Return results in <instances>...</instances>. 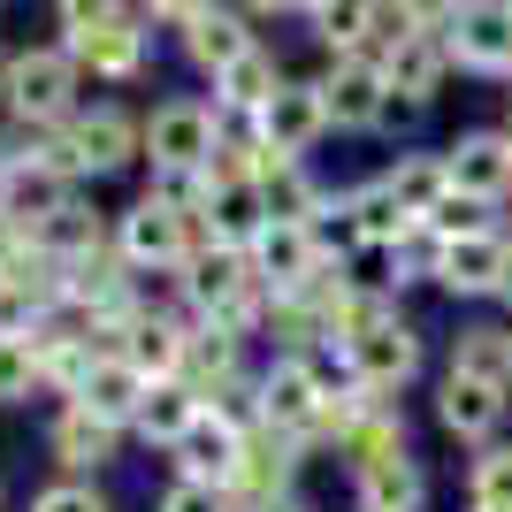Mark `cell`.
<instances>
[{
    "instance_id": "cell-18",
    "label": "cell",
    "mask_w": 512,
    "mask_h": 512,
    "mask_svg": "<svg viewBox=\"0 0 512 512\" xmlns=\"http://www.w3.org/2000/svg\"><path fill=\"white\" fill-rule=\"evenodd\" d=\"M321 130H329V100H321V85H291V77H283V92L260 107V138H268L276 153H306Z\"/></svg>"
},
{
    "instance_id": "cell-30",
    "label": "cell",
    "mask_w": 512,
    "mask_h": 512,
    "mask_svg": "<svg viewBox=\"0 0 512 512\" xmlns=\"http://www.w3.org/2000/svg\"><path fill=\"white\" fill-rule=\"evenodd\" d=\"M428 230L444 237H490V230H505V207H497V199H474V192H459V184H451L444 199H436V214H428Z\"/></svg>"
},
{
    "instance_id": "cell-20",
    "label": "cell",
    "mask_w": 512,
    "mask_h": 512,
    "mask_svg": "<svg viewBox=\"0 0 512 512\" xmlns=\"http://www.w3.org/2000/svg\"><path fill=\"white\" fill-rule=\"evenodd\" d=\"M199 214H207V230L214 245H253L260 230H268V199H260L253 176H230V184H207V199H199Z\"/></svg>"
},
{
    "instance_id": "cell-42",
    "label": "cell",
    "mask_w": 512,
    "mask_h": 512,
    "mask_svg": "<svg viewBox=\"0 0 512 512\" xmlns=\"http://www.w3.org/2000/svg\"><path fill=\"white\" fill-rule=\"evenodd\" d=\"M505 237H512V199H505Z\"/></svg>"
},
{
    "instance_id": "cell-21",
    "label": "cell",
    "mask_w": 512,
    "mask_h": 512,
    "mask_svg": "<svg viewBox=\"0 0 512 512\" xmlns=\"http://www.w3.org/2000/svg\"><path fill=\"white\" fill-rule=\"evenodd\" d=\"M115 444H123V428H107L100 413H85V406H62L54 421H46V451H54L69 474L107 467V459H115Z\"/></svg>"
},
{
    "instance_id": "cell-32",
    "label": "cell",
    "mask_w": 512,
    "mask_h": 512,
    "mask_svg": "<svg viewBox=\"0 0 512 512\" xmlns=\"http://www.w3.org/2000/svg\"><path fill=\"white\" fill-rule=\"evenodd\" d=\"M306 230H314V253H321V260H337V268L367 253V237H360V222H352V207H344V199H329V207H321Z\"/></svg>"
},
{
    "instance_id": "cell-16",
    "label": "cell",
    "mask_w": 512,
    "mask_h": 512,
    "mask_svg": "<svg viewBox=\"0 0 512 512\" xmlns=\"http://www.w3.org/2000/svg\"><path fill=\"white\" fill-rule=\"evenodd\" d=\"M444 161H451V184H459V192L497 199V207L512 199V130H467V138L444 146Z\"/></svg>"
},
{
    "instance_id": "cell-25",
    "label": "cell",
    "mask_w": 512,
    "mask_h": 512,
    "mask_svg": "<svg viewBox=\"0 0 512 512\" xmlns=\"http://www.w3.org/2000/svg\"><path fill=\"white\" fill-rule=\"evenodd\" d=\"M383 184L398 192V207H406L413 222H428L436 199L451 192V161H444V153H398V161L383 169Z\"/></svg>"
},
{
    "instance_id": "cell-24",
    "label": "cell",
    "mask_w": 512,
    "mask_h": 512,
    "mask_svg": "<svg viewBox=\"0 0 512 512\" xmlns=\"http://www.w3.org/2000/svg\"><path fill=\"white\" fill-rule=\"evenodd\" d=\"M459 375H482V383H497L512 398V321H467L459 337H451V360Z\"/></svg>"
},
{
    "instance_id": "cell-9",
    "label": "cell",
    "mask_w": 512,
    "mask_h": 512,
    "mask_svg": "<svg viewBox=\"0 0 512 512\" xmlns=\"http://www.w3.org/2000/svg\"><path fill=\"white\" fill-rule=\"evenodd\" d=\"M375 62H383V85L398 92V100H413V107H436L444 77L459 69V62H451V46H444V31H398Z\"/></svg>"
},
{
    "instance_id": "cell-29",
    "label": "cell",
    "mask_w": 512,
    "mask_h": 512,
    "mask_svg": "<svg viewBox=\"0 0 512 512\" xmlns=\"http://www.w3.org/2000/svg\"><path fill=\"white\" fill-rule=\"evenodd\" d=\"M31 352H39V390H54V398H77L92 375V360H100V344H54V337H31Z\"/></svg>"
},
{
    "instance_id": "cell-39",
    "label": "cell",
    "mask_w": 512,
    "mask_h": 512,
    "mask_svg": "<svg viewBox=\"0 0 512 512\" xmlns=\"http://www.w3.org/2000/svg\"><path fill=\"white\" fill-rule=\"evenodd\" d=\"M207 8H214V0H138V16H146V23H176V31H184L192 16H207Z\"/></svg>"
},
{
    "instance_id": "cell-26",
    "label": "cell",
    "mask_w": 512,
    "mask_h": 512,
    "mask_svg": "<svg viewBox=\"0 0 512 512\" xmlns=\"http://www.w3.org/2000/svg\"><path fill=\"white\" fill-rule=\"evenodd\" d=\"M199 413H207V398H199L192 383H153V390H146V406H138V421H130V436H146V444L169 451L176 436L199 421Z\"/></svg>"
},
{
    "instance_id": "cell-35",
    "label": "cell",
    "mask_w": 512,
    "mask_h": 512,
    "mask_svg": "<svg viewBox=\"0 0 512 512\" xmlns=\"http://www.w3.org/2000/svg\"><path fill=\"white\" fill-rule=\"evenodd\" d=\"M153 512H237V505H230V490H214V482H169Z\"/></svg>"
},
{
    "instance_id": "cell-1",
    "label": "cell",
    "mask_w": 512,
    "mask_h": 512,
    "mask_svg": "<svg viewBox=\"0 0 512 512\" xmlns=\"http://www.w3.org/2000/svg\"><path fill=\"white\" fill-rule=\"evenodd\" d=\"M31 153H46L69 184H85V176H115L130 161H146V123L123 115L115 100H100V107H77L54 130H31Z\"/></svg>"
},
{
    "instance_id": "cell-33",
    "label": "cell",
    "mask_w": 512,
    "mask_h": 512,
    "mask_svg": "<svg viewBox=\"0 0 512 512\" xmlns=\"http://www.w3.org/2000/svg\"><path fill=\"white\" fill-rule=\"evenodd\" d=\"M31 390H39V352H31V337H0V406H16Z\"/></svg>"
},
{
    "instance_id": "cell-3",
    "label": "cell",
    "mask_w": 512,
    "mask_h": 512,
    "mask_svg": "<svg viewBox=\"0 0 512 512\" xmlns=\"http://www.w3.org/2000/svg\"><path fill=\"white\" fill-rule=\"evenodd\" d=\"M115 245H123V260L146 276V268H184L199 245H214V230H207V214H192V207H176V199L146 192L138 207L115 214Z\"/></svg>"
},
{
    "instance_id": "cell-23",
    "label": "cell",
    "mask_w": 512,
    "mask_h": 512,
    "mask_svg": "<svg viewBox=\"0 0 512 512\" xmlns=\"http://www.w3.org/2000/svg\"><path fill=\"white\" fill-rule=\"evenodd\" d=\"M253 31H245V16H237V8H222V0H214L207 16H192L184 23V54H192V69H207V77H222V69L237 62V54H253Z\"/></svg>"
},
{
    "instance_id": "cell-19",
    "label": "cell",
    "mask_w": 512,
    "mask_h": 512,
    "mask_svg": "<svg viewBox=\"0 0 512 512\" xmlns=\"http://www.w3.org/2000/svg\"><path fill=\"white\" fill-rule=\"evenodd\" d=\"M146 375H138V367L130 360H115V352H100V360H92V375H85V390H77V398H69V406H85V413H100L107 428H130L138 421V406H146Z\"/></svg>"
},
{
    "instance_id": "cell-17",
    "label": "cell",
    "mask_w": 512,
    "mask_h": 512,
    "mask_svg": "<svg viewBox=\"0 0 512 512\" xmlns=\"http://www.w3.org/2000/svg\"><path fill=\"white\" fill-rule=\"evenodd\" d=\"M176 383H192L199 398L245 383V337L222 329V321H192V344H184V375H176Z\"/></svg>"
},
{
    "instance_id": "cell-12",
    "label": "cell",
    "mask_w": 512,
    "mask_h": 512,
    "mask_svg": "<svg viewBox=\"0 0 512 512\" xmlns=\"http://www.w3.org/2000/svg\"><path fill=\"white\" fill-rule=\"evenodd\" d=\"M314 85H321V100H329V123L337 130H375V115H383V100H390L375 54H337L329 77H314Z\"/></svg>"
},
{
    "instance_id": "cell-36",
    "label": "cell",
    "mask_w": 512,
    "mask_h": 512,
    "mask_svg": "<svg viewBox=\"0 0 512 512\" xmlns=\"http://www.w3.org/2000/svg\"><path fill=\"white\" fill-rule=\"evenodd\" d=\"M39 314H46V306L31 299L23 283H8V276H0V337H31V329H39Z\"/></svg>"
},
{
    "instance_id": "cell-6",
    "label": "cell",
    "mask_w": 512,
    "mask_h": 512,
    "mask_svg": "<svg viewBox=\"0 0 512 512\" xmlns=\"http://www.w3.org/2000/svg\"><path fill=\"white\" fill-rule=\"evenodd\" d=\"M436 291L444 299H505L512 291V237H451L444 260H436Z\"/></svg>"
},
{
    "instance_id": "cell-43",
    "label": "cell",
    "mask_w": 512,
    "mask_h": 512,
    "mask_svg": "<svg viewBox=\"0 0 512 512\" xmlns=\"http://www.w3.org/2000/svg\"><path fill=\"white\" fill-rule=\"evenodd\" d=\"M306 8H314V16H321V8H329V0H306Z\"/></svg>"
},
{
    "instance_id": "cell-15",
    "label": "cell",
    "mask_w": 512,
    "mask_h": 512,
    "mask_svg": "<svg viewBox=\"0 0 512 512\" xmlns=\"http://www.w3.org/2000/svg\"><path fill=\"white\" fill-rule=\"evenodd\" d=\"M69 54H77V69H92V77H107V85H130L138 69H146V16L130 8V16L100 23V31H69Z\"/></svg>"
},
{
    "instance_id": "cell-8",
    "label": "cell",
    "mask_w": 512,
    "mask_h": 512,
    "mask_svg": "<svg viewBox=\"0 0 512 512\" xmlns=\"http://www.w3.org/2000/svg\"><path fill=\"white\" fill-rule=\"evenodd\" d=\"M444 46H451V62L474 69V77H512V8L505 0H467L444 23Z\"/></svg>"
},
{
    "instance_id": "cell-31",
    "label": "cell",
    "mask_w": 512,
    "mask_h": 512,
    "mask_svg": "<svg viewBox=\"0 0 512 512\" xmlns=\"http://www.w3.org/2000/svg\"><path fill=\"white\" fill-rule=\"evenodd\" d=\"M467 505L512 512V444H482L467 459Z\"/></svg>"
},
{
    "instance_id": "cell-28",
    "label": "cell",
    "mask_w": 512,
    "mask_h": 512,
    "mask_svg": "<svg viewBox=\"0 0 512 512\" xmlns=\"http://www.w3.org/2000/svg\"><path fill=\"white\" fill-rule=\"evenodd\" d=\"M344 207H352V222H360V237H367V245H398V237L413 230V214L398 207V192H390L383 176L352 184V192H344Z\"/></svg>"
},
{
    "instance_id": "cell-14",
    "label": "cell",
    "mask_w": 512,
    "mask_h": 512,
    "mask_svg": "<svg viewBox=\"0 0 512 512\" xmlns=\"http://www.w3.org/2000/svg\"><path fill=\"white\" fill-rule=\"evenodd\" d=\"M169 459H176V482H214V490H230L237 459H245V436H237L222 413H199V421L169 444Z\"/></svg>"
},
{
    "instance_id": "cell-11",
    "label": "cell",
    "mask_w": 512,
    "mask_h": 512,
    "mask_svg": "<svg viewBox=\"0 0 512 512\" xmlns=\"http://www.w3.org/2000/svg\"><path fill=\"white\" fill-rule=\"evenodd\" d=\"M245 260H253V276L276 291V299H291V291H306V283L329 268V260L314 253V230L306 222H268V230L245 245Z\"/></svg>"
},
{
    "instance_id": "cell-27",
    "label": "cell",
    "mask_w": 512,
    "mask_h": 512,
    "mask_svg": "<svg viewBox=\"0 0 512 512\" xmlns=\"http://www.w3.org/2000/svg\"><path fill=\"white\" fill-rule=\"evenodd\" d=\"M283 92V69H276V54L268 46H253V54H237L222 77H214V100L222 107H237V115H260V107Z\"/></svg>"
},
{
    "instance_id": "cell-22",
    "label": "cell",
    "mask_w": 512,
    "mask_h": 512,
    "mask_svg": "<svg viewBox=\"0 0 512 512\" xmlns=\"http://www.w3.org/2000/svg\"><path fill=\"white\" fill-rule=\"evenodd\" d=\"M352 490H360V512H421L428 474H421L413 451H390L375 467H352Z\"/></svg>"
},
{
    "instance_id": "cell-40",
    "label": "cell",
    "mask_w": 512,
    "mask_h": 512,
    "mask_svg": "<svg viewBox=\"0 0 512 512\" xmlns=\"http://www.w3.org/2000/svg\"><path fill=\"white\" fill-rule=\"evenodd\" d=\"M23 245H31V230H23L16 214L0 207V268H8V260H16V253H23Z\"/></svg>"
},
{
    "instance_id": "cell-38",
    "label": "cell",
    "mask_w": 512,
    "mask_h": 512,
    "mask_svg": "<svg viewBox=\"0 0 512 512\" xmlns=\"http://www.w3.org/2000/svg\"><path fill=\"white\" fill-rule=\"evenodd\" d=\"M390 8H398V23H406V31H444L467 0H390Z\"/></svg>"
},
{
    "instance_id": "cell-4",
    "label": "cell",
    "mask_w": 512,
    "mask_h": 512,
    "mask_svg": "<svg viewBox=\"0 0 512 512\" xmlns=\"http://www.w3.org/2000/svg\"><path fill=\"white\" fill-rule=\"evenodd\" d=\"M214 153H222V115H214V100H161L146 115L153 176H199Z\"/></svg>"
},
{
    "instance_id": "cell-37",
    "label": "cell",
    "mask_w": 512,
    "mask_h": 512,
    "mask_svg": "<svg viewBox=\"0 0 512 512\" xmlns=\"http://www.w3.org/2000/svg\"><path fill=\"white\" fill-rule=\"evenodd\" d=\"M54 8H62V31H100V23L130 16L138 0H54Z\"/></svg>"
},
{
    "instance_id": "cell-44",
    "label": "cell",
    "mask_w": 512,
    "mask_h": 512,
    "mask_svg": "<svg viewBox=\"0 0 512 512\" xmlns=\"http://www.w3.org/2000/svg\"><path fill=\"white\" fill-rule=\"evenodd\" d=\"M0 161H8V153H0Z\"/></svg>"
},
{
    "instance_id": "cell-7",
    "label": "cell",
    "mask_w": 512,
    "mask_h": 512,
    "mask_svg": "<svg viewBox=\"0 0 512 512\" xmlns=\"http://www.w3.org/2000/svg\"><path fill=\"white\" fill-rule=\"evenodd\" d=\"M69 199H77V184H69L62 169H54V161H46V153H8V161H0V207L16 214L23 230L39 237L46 222H54V214L69 207Z\"/></svg>"
},
{
    "instance_id": "cell-5",
    "label": "cell",
    "mask_w": 512,
    "mask_h": 512,
    "mask_svg": "<svg viewBox=\"0 0 512 512\" xmlns=\"http://www.w3.org/2000/svg\"><path fill=\"white\" fill-rule=\"evenodd\" d=\"M505 413H512V398H505L497 383H482V375H459V367H444V375H436V428H444L451 444H467V451L497 444Z\"/></svg>"
},
{
    "instance_id": "cell-10",
    "label": "cell",
    "mask_w": 512,
    "mask_h": 512,
    "mask_svg": "<svg viewBox=\"0 0 512 512\" xmlns=\"http://www.w3.org/2000/svg\"><path fill=\"white\" fill-rule=\"evenodd\" d=\"M184 344H192V321H176V314H138V321H123L115 337H107V352L115 360H130L146 383H176L184 375Z\"/></svg>"
},
{
    "instance_id": "cell-13",
    "label": "cell",
    "mask_w": 512,
    "mask_h": 512,
    "mask_svg": "<svg viewBox=\"0 0 512 512\" xmlns=\"http://www.w3.org/2000/svg\"><path fill=\"white\" fill-rule=\"evenodd\" d=\"M344 352H352V367H360V383H367V390H406L413 375H421V329H413L406 314H390L383 329L352 337Z\"/></svg>"
},
{
    "instance_id": "cell-2",
    "label": "cell",
    "mask_w": 512,
    "mask_h": 512,
    "mask_svg": "<svg viewBox=\"0 0 512 512\" xmlns=\"http://www.w3.org/2000/svg\"><path fill=\"white\" fill-rule=\"evenodd\" d=\"M0 100L23 130H54L77 115V54L69 46H23L0 62Z\"/></svg>"
},
{
    "instance_id": "cell-41",
    "label": "cell",
    "mask_w": 512,
    "mask_h": 512,
    "mask_svg": "<svg viewBox=\"0 0 512 512\" xmlns=\"http://www.w3.org/2000/svg\"><path fill=\"white\" fill-rule=\"evenodd\" d=\"M260 16H283V8H306V0H253Z\"/></svg>"
},
{
    "instance_id": "cell-34",
    "label": "cell",
    "mask_w": 512,
    "mask_h": 512,
    "mask_svg": "<svg viewBox=\"0 0 512 512\" xmlns=\"http://www.w3.org/2000/svg\"><path fill=\"white\" fill-rule=\"evenodd\" d=\"M31 512H115V505L92 490L85 474H62V482H46V490L31 497Z\"/></svg>"
}]
</instances>
